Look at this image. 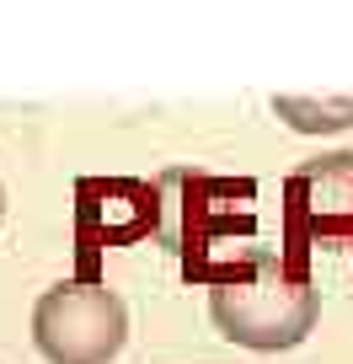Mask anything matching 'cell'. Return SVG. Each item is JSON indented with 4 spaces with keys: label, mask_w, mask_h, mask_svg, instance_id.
Returning a JSON list of instances; mask_svg holds the SVG:
<instances>
[{
    "label": "cell",
    "mask_w": 353,
    "mask_h": 364,
    "mask_svg": "<svg viewBox=\"0 0 353 364\" xmlns=\"http://www.w3.org/2000/svg\"><path fill=\"white\" fill-rule=\"evenodd\" d=\"M209 311H214L219 332L230 343H241V348H295L316 327L321 300L295 262H273L257 279L219 284Z\"/></svg>",
    "instance_id": "cell-1"
},
{
    "label": "cell",
    "mask_w": 353,
    "mask_h": 364,
    "mask_svg": "<svg viewBox=\"0 0 353 364\" xmlns=\"http://www.w3.org/2000/svg\"><path fill=\"white\" fill-rule=\"evenodd\" d=\"M129 338V311L107 284H54L33 311V343L48 364H113Z\"/></svg>",
    "instance_id": "cell-2"
},
{
    "label": "cell",
    "mask_w": 353,
    "mask_h": 364,
    "mask_svg": "<svg viewBox=\"0 0 353 364\" xmlns=\"http://www.w3.org/2000/svg\"><path fill=\"white\" fill-rule=\"evenodd\" d=\"M284 220L295 241H348L353 247V156H321L289 177Z\"/></svg>",
    "instance_id": "cell-3"
},
{
    "label": "cell",
    "mask_w": 353,
    "mask_h": 364,
    "mask_svg": "<svg viewBox=\"0 0 353 364\" xmlns=\"http://www.w3.org/2000/svg\"><path fill=\"white\" fill-rule=\"evenodd\" d=\"M161 220V193L134 177H86L75 188V225L86 247H129Z\"/></svg>",
    "instance_id": "cell-4"
},
{
    "label": "cell",
    "mask_w": 353,
    "mask_h": 364,
    "mask_svg": "<svg viewBox=\"0 0 353 364\" xmlns=\"http://www.w3.org/2000/svg\"><path fill=\"white\" fill-rule=\"evenodd\" d=\"M278 113L295 129H353V97L332 102V97H278Z\"/></svg>",
    "instance_id": "cell-5"
},
{
    "label": "cell",
    "mask_w": 353,
    "mask_h": 364,
    "mask_svg": "<svg viewBox=\"0 0 353 364\" xmlns=\"http://www.w3.org/2000/svg\"><path fill=\"white\" fill-rule=\"evenodd\" d=\"M0 215H6V193H0Z\"/></svg>",
    "instance_id": "cell-6"
}]
</instances>
